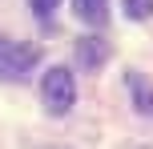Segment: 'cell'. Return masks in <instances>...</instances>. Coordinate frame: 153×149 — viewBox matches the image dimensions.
<instances>
[{"label":"cell","instance_id":"7a4b0ae2","mask_svg":"<svg viewBox=\"0 0 153 149\" xmlns=\"http://www.w3.org/2000/svg\"><path fill=\"white\" fill-rule=\"evenodd\" d=\"M36 48L32 44H16V40H0V77L4 81H24L36 64Z\"/></svg>","mask_w":153,"mask_h":149},{"label":"cell","instance_id":"8992f818","mask_svg":"<svg viewBox=\"0 0 153 149\" xmlns=\"http://www.w3.org/2000/svg\"><path fill=\"white\" fill-rule=\"evenodd\" d=\"M125 16L129 20H149L153 16V0H125Z\"/></svg>","mask_w":153,"mask_h":149},{"label":"cell","instance_id":"277c9868","mask_svg":"<svg viewBox=\"0 0 153 149\" xmlns=\"http://www.w3.org/2000/svg\"><path fill=\"white\" fill-rule=\"evenodd\" d=\"M125 85H129V93H133V105H137V113L153 117V85L141 77V73H129V77H125Z\"/></svg>","mask_w":153,"mask_h":149},{"label":"cell","instance_id":"3957f363","mask_svg":"<svg viewBox=\"0 0 153 149\" xmlns=\"http://www.w3.org/2000/svg\"><path fill=\"white\" fill-rule=\"evenodd\" d=\"M105 56H109V44H105L101 36H81V40H76V61H81L85 69L105 64Z\"/></svg>","mask_w":153,"mask_h":149},{"label":"cell","instance_id":"52a82bcc","mask_svg":"<svg viewBox=\"0 0 153 149\" xmlns=\"http://www.w3.org/2000/svg\"><path fill=\"white\" fill-rule=\"evenodd\" d=\"M28 4H32V12H36L40 20H48V16H53V8L61 4V0H28Z\"/></svg>","mask_w":153,"mask_h":149},{"label":"cell","instance_id":"5b68a950","mask_svg":"<svg viewBox=\"0 0 153 149\" xmlns=\"http://www.w3.org/2000/svg\"><path fill=\"white\" fill-rule=\"evenodd\" d=\"M73 12L81 16L85 24H93V28H97V24L109 20V0H73Z\"/></svg>","mask_w":153,"mask_h":149},{"label":"cell","instance_id":"6da1fadb","mask_svg":"<svg viewBox=\"0 0 153 149\" xmlns=\"http://www.w3.org/2000/svg\"><path fill=\"white\" fill-rule=\"evenodd\" d=\"M40 97H45V105H48V113H53V117L69 113V109H73V101H76L73 73L65 69V64H53V69L45 73V81H40Z\"/></svg>","mask_w":153,"mask_h":149}]
</instances>
